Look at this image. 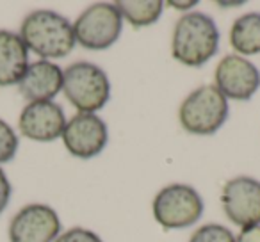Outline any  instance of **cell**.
Masks as SVG:
<instances>
[{
  "label": "cell",
  "instance_id": "3",
  "mask_svg": "<svg viewBox=\"0 0 260 242\" xmlns=\"http://www.w3.org/2000/svg\"><path fill=\"white\" fill-rule=\"evenodd\" d=\"M62 93L79 112L96 114L111 98V82L100 66L87 61L70 64L62 72Z\"/></svg>",
  "mask_w": 260,
  "mask_h": 242
},
{
  "label": "cell",
  "instance_id": "10",
  "mask_svg": "<svg viewBox=\"0 0 260 242\" xmlns=\"http://www.w3.org/2000/svg\"><path fill=\"white\" fill-rule=\"evenodd\" d=\"M214 86L224 98L246 101L260 89V72L251 61L237 54L224 55L214 72Z\"/></svg>",
  "mask_w": 260,
  "mask_h": 242
},
{
  "label": "cell",
  "instance_id": "4",
  "mask_svg": "<svg viewBox=\"0 0 260 242\" xmlns=\"http://www.w3.org/2000/svg\"><path fill=\"white\" fill-rule=\"evenodd\" d=\"M228 118V100L214 84L200 86L185 96L178 109V119L185 132L212 135Z\"/></svg>",
  "mask_w": 260,
  "mask_h": 242
},
{
  "label": "cell",
  "instance_id": "18",
  "mask_svg": "<svg viewBox=\"0 0 260 242\" xmlns=\"http://www.w3.org/2000/svg\"><path fill=\"white\" fill-rule=\"evenodd\" d=\"M55 242H104L100 235L94 231L87 230V228H72V230L61 233Z\"/></svg>",
  "mask_w": 260,
  "mask_h": 242
},
{
  "label": "cell",
  "instance_id": "12",
  "mask_svg": "<svg viewBox=\"0 0 260 242\" xmlns=\"http://www.w3.org/2000/svg\"><path fill=\"white\" fill-rule=\"evenodd\" d=\"M62 70L50 61H36L29 64L18 82V91L29 101H52L62 91Z\"/></svg>",
  "mask_w": 260,
  "mask_h": 242
},
{
  "label": "cell",
  "instance_id": "14",
  "mask_svg": "<svg viewBox=\"0 0 260 242\" xmlns=\"http://www.w3.org/2000/svg\"><path fill=\"white\" fill-rule=\"evenodd\" d=\"M230 45L237 55L260 54V13L239 16L230 29Z\"/></svg>",
  "mask_w": 260,
  "mask_h": 242
},
{
  "label": "cell",
  "instance_id": "17",
  "mask_svg": "<svg viewBox=\"0 0 260 242\" xmlns=\"http://www.w3.org/2000/svg\"><path fill=\"white\" fill-rule=\"evenodd\" d=\"M16 150H18V135L11 125L0 118V164L15 159Z\"/></svg>",
  "mask_w": 260,
  "mask_h": 242
},
{
  "label": "cell",
  "instance_id": "1",
  "mask_svg": "<svg viewBox=\"0 0 260 242\" xmlns=\"http://www.w3.org/2000/svg\"><path fill=\"white\" fill-rule=\"evenodd\" d=\"M20 38L27 50L34 52L45 61L66 57L75 48L73 23L52 9H36L23 18Z\"/></svg>",
  "mask_w": 260,
  "mask_h": 242
},
{
  "label": "cell",
  "instance_id": "9",
  "mask_svg": "<svg viewBox=\"0 0 260 242\" xmlns=\"http://www.w3.org/2000/svg\"><path fill=\"white\" fill-rule=\"evenodd\" d=\"M62 143L66 150L77 159H93L100 155L109 143V130L105 121L96 114L79 112L62 130Z\"/></svg>",
  "mask_w": 260,
  "mask_h": 242
},
{
  "label": "cell",
  "instance_id": "16",
  "mask_svg": "<svg viewBox=\"0 0 260 242\" xmlns=\"http://www.w3.org/2000/svg\"><path fill=\"white\" fill-rule=\"evenodd\" d=\"M189 242H235V235L230 228L217 223H209L200 226L191 235Z\"/></svg>",
  "mask_w": 260,
  "mask_h": 242
},
{
  "label": "cell",
  "instance_id": "19",
  "mask_svg": "<svg viewBox=\"0 0 260 242\" xmlns=\"http://www.w3.org/2000/svg\"><path fill=\"white\" fill-rule=\"evenodd\" d=\"M11 184L8 180V175L4 173V169L0 167V214L4 212L8 206L9 199H11Z\"/></svg>",
  "mask_w": 260,
  "mask_h": 242
},
{
  "label": "cell",
  "instance_id": "6",
  "mask_svg": "<svg viewBox=\"0 0 260 242\" xmlns=\"http://www.w3.org/2000/svg\"><path fill=\"white\" fill-rule=\"evenodd\" d=\"M123 18L114 4L98 2L80 13L73 23L75 41L86 50L100 52L111 48L119 40Z\"/></svg>",
  "mask_w": 260,
  "mask_h": 242
},
{
  "label": "cell",
  "instance_id": "8",
  "mask_svg": "<svg viewBox=\"0 0 260 242\" xmlns=\"http://www.w3.org/2000/svg\"><path fill=\"white\" fill-rule=\"evenodd\" d=\"M61 219L52 206L30 203L20 209L9 223V242H55Z\"/></svg>",
  "mask_w": 260,
  "mask_h": 242
},
{
  "label": "cell",
  "instance_id": "2",
  "mask_svg": "<svg viewBox=\"0 0 260 242\" xmlns=\"http://www.w3.org/2000/svg\"><path fill=\"white\" fill-rule=\"evenodd\" d=\"M217 48L219 29L209 15L191 11L175 23L171 55L180 64L200 68L216 55Z\"/></svg>",
  "mask_w": 260,
  "mask_h": 242
},
{
  "label": "cell",
  "instance_id": "20",
  "mask_svg": "<svg viewBox=\"0 0 260 242\" xmlns=\"http://www.w3.org/2000/svg\"><path fill=\"white\" fill-rule=\"evenodd\" d=\"M235 242H260V224L241 230V233L235 237Z\"/></svg>",
  "mask_w": 260,
  "mask_h": 242
},
{
  "label": "cell",
  "instance_id": "5",
  "mask_svg": "<svg viewBox=\"0 0 260 242\" xmlns=\"http://www.w3.org/2000/svg\"><path fill=\"white\" fill-rule=\"evenodd\" d=\"M205 203L194 187L187 184H170L155 194L152 212L155 221L166 230H182L198 223Z\"/></svg>",
  "mask_w": 260,
  "mask_h": 242
},
{
  "label": "cell",
  "instance_id": "7",
  "mask_svg": "<svg viewBox=\"0 0 260 242\" xmlns=\"http://www.w3.org/2000/svg\"><path fill=\"white\" fill-rule=\"evenodd\" d=\"M221 205L226 217L241 230L260 224V182L251 177H235L223 185Z\"/></svg>",
  "mask_w": 260,
  "mask_h": 242
},
{
  "label": "cell",
  "instance_id": "11",
  "mask_svg": "<svg viewBox=\"0 0 260 242\" xmlns=\"http://www.w3.org/2000/svg\"><path fill=\"white\" fill-rule=\"evenodd\" d=\"M23 137L38 143H50L62 135L66 116L55 101H30L25 105L18 119Z\"/></svg>",
  "mask_w": 260,
  "mask_h": 242
},
{
  "label": "cell",
  "instance_id": "15",
  "mask_svg": "<svg viewBox=\"0 0 260 242\" xmlns=\"http://www.w3.org/2000/svg\"><path fill=\"white\" fill-rule=\"evenodd\" d=\"M114 6L121 18L138 29L157 23L164 11V2L160 0H119Z\"/></svg>",
  "mask_w": 260,
  "mask_h": 242
},
{
  "label": "cell",
  "instance_id": "21",
  "mask_svg": "<svg viewBox=\"0 0 260 242\" xmlns=\"http://www.w3.org/2000/svg\"><path fill=\"white\" fill-rule=\"evenodd\" d=\"M196 4H198L196 0H191V2H170L171 8H177L178 11H187V9L194 8Z\"/></svg>",
  "mask_w": 260,
  "mask_h": 242
},
{
  "label": "cell",
  "instance_id": "13",
  "mask_svg": "<svg viewBox=\"0 0 260 242\" xmlns=\"http://www.w3.org/2000/svg\"><path fill=\"white\" fill-rule=\"evenodd\" d=\"M29 68V50L20 34L0 30V86L18 84Z\"/></svg>",
  "mask_w": 260,
  "mask_h": 242
}]
</instances>
